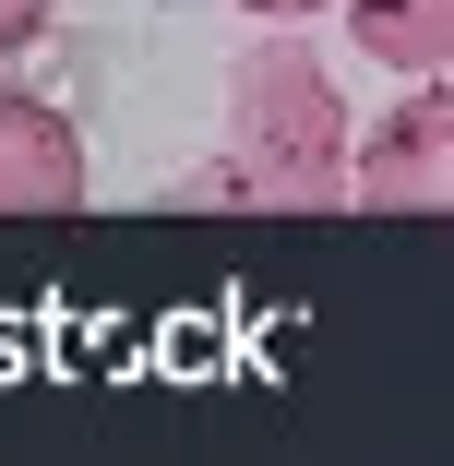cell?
<instances>
[{"label":"cell","mask_w":454,"mask_h":466,"mask_svg":"<svg viewBox=\"0 0 454 466\" xmlns=\"http://www.w3.org/2000/svg\"><path fill=\"white\" fill-rule=\"evenodd\" d=\"M276 204V216H311V204H347L358 192V132H347V96L311 36H251L227 60V132H216V167L179 179V204Z\"/></svg>","instance_id":"obj_1"},{"label":"cell","mask_w":454,"mask_h":466,"mask_svg":"<svg viewBox=\"0 0 454 466\" xmlns=\"http://www.w3.org/2000/svg\"><path fill=\"white\" fill-rule=\"evenodd\" d=\"M358 216H454V72H419L358 132Z\"/></svg>","instance_id":"obj_2"},{"label":"cell","mask_w":454,"mask_h":466,"mask_svg":"<svg viewBox=\"0 0 454 466\" xmlns=\"http://www.w3.org/2000/svg\"><path fill=\"white\" fill-rule=\"evenodd\" d=\"M72 204H84V132L36 84H0V216H72Z\"/></svg>","instance_id":"obj_3"},{"label":"cell","mask_w":454,"mask_h":466,"mask_svg":"<svg viewBox=\"0 0 454 466\" xmlns=\"http://www.w3.org/2000/svg\"><path fill=\"white\" fill-rule=\"evenodd\" d=\"M347 36L358 60H383V72H454V0H347Z\"/></svg>","instance_id":"obj_4"},{"label":"cell","mask_w":454,"mask_h":466,"mask_svg":"<svg viewBox=\"0 0 454 466\" xmlns=\"http://www.w3.org/2000/svg\"><path fill=\"white\" fill-rule=\"evenodd\" d=\"M48 13H60V0H0V60L36 48V36H48Z\"/></svg>","instance_id":"obj_5"},{"label":"cell","mask_w":454,"mask_h":466,"mask_svg":"<svg viewBox=\"0 0 454 466\" xmlns=\"http://www.w3.org/2000/svg\"><path fill=\"white\" fill-rule=\"evenodd\" d=\"M239 13H263V25H299V13H347V0H239Z\"/></svg>","instance_id":"obj_6"}]
</instances>
